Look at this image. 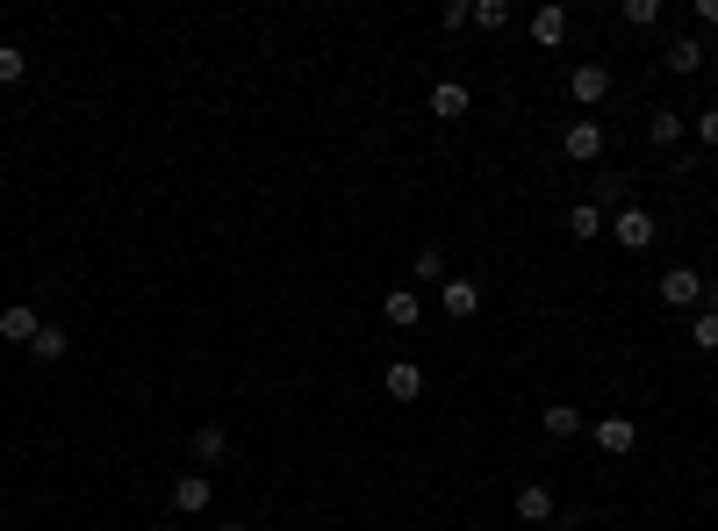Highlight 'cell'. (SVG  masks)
<instances>
[{
	"label": "cell",
	"instance_id": "6da1fadb",
	"mask_svg": "<svg viewBox=\"0 0 718 531\" xmlns=\"http://www.w3.org/2000/svg\"><path fill=\"white\" fill-rule=\"evenodd\" d=\"M604 237H618L625 252H647L654 237H661V223H654V208H639V202H633V208H618V216H610V231H604Z\"/></svg>",
	"mask_w": 718,
	"mask_h": 531
},
{
	"label": "cell",
	"instance_id": "7a4b0ae2",
	"mask_svg": "<svg viewBox=\"0 0 718 531\" xmlns=\"http://www.w3.org/2000/svg\"><path fill=\"white\" fill-rule=\"evenodd\" d=\"M661 302H668V309H705V273H697V266H668L661 273Z\"/></svg>",
	"mask_w": 718,
	"mask_h": 531
},
{
	"label": "cell",
	"instance_id": "3957f363",
	"mask_svg": "<svg viewBox=\"0 0 718 531\" xmlns=\"http://www.w3.org/2000/svg\"><path fill=\"white\" fill-rule=\"evenodd\" d=\"M604 144H610V136H604V123H597V115L568 123V136H560V151H568L575 165H597V159H604Z\"/></svg>",
	"mask_w": 718,
	"mask_h": 531
},
{
	"label": "cell",
	"instance_id": "277c9868",
	"mask_svg": "<svg viewBox=\"0 0 718 531\" xmlns=\"http://www.w3.org/2000/svg\"><path fill=\"white\" fill-rule=\"evenodd\" d=\"M568 94L583 101V109H604V101H610V65H597V58H589V65H575L568 72Z\"/></svg>",
	"mask_w": 718,
	"mask_h": 531
},
{
	"label": "cell",
	"instance_id": "5b68a950",
	"mask_svg": "<svg viewBox=\"0 0 718 531\" xmlns=\"http://www.w3.org/2000/svg\"><path fill=\"white\" fill-rule=\"evenodd\" d=\"M589 438H597V452L625 460V452L639 446V423H633V417H597V423H589Z\"/></svg>",
	"mask_w": 718,
	"mask_h": 531
},
{
	"label": "cell",
	"instance_id": "8992f818",
	"mask_svg": "<svg viewBox=\"0 0 718 531\" xmlns=\"http://www.w3.org/2000/svg\"><path fill=\"white\" fill-rule=\"evenodd\" d=\"M37 330H43L37 302H8V309H0V338H8V345H29Z\"/></svg>",
	"mask_w": 718,
	"mask_h": 531
},
{
	"label": "cell",
	"instance_id": "52a82bcc",
	"mask_svg": "<svg viewBox=\"0 0 718 531\" xmlns=\"http://www.w3.org/2000/svg\"><path fill=\"white\" fill-rule=\"evenodd\" d=\"M209 503H216V489H209V474H180V481H173V510H180V518H202Z\"/></svg>",
	"mask_w": 718,
	"mask_h": 531
},
{
	"label": "cell",
	"instance_id": "ba28073f",
	"mask_svg": "<svg viewBox=\"0 0 718 531\" xmlns=\"http://www.w3.org/2000/svg\"><path fill=\"white\" fill-rule=\"evenodd\" d=\"M682 136H690V115H682V109H654V115H647V144L676 151Z\"/></svg>",
	"mask_w": 718,
	"mask_h": 531
},
{
	"label": "cell",
	"instance_id": "9c48e42d",
	"mask_svg": "<svg viewBox=\"0 0 718 531\" xmlns=\"http://www.w3.org/2000/svg\"><path fill=\"white\" fill-rule=\"evenodd\" d=\"M467 109H475V94H467L461 80H438V86H432V115H438V123H461Z\"/></svg>",
	"mask_w": 718,
	"mask_h": 531
},
{
	"label": "cell",
	"instance_id": "30bf717a",
	"mask_svg": "<svg viewBox=\"0 0 718 531\" xmlns=\"http://www.w3.org/2000/svg\"><path fill=\"white\" fill-rule=\"evenodd\" d=\"M438 309H446L453 324H467V316L482 309V287L475 280H446V287H438Z\"/></svg>",
	"mask_w": 718,
	"mask_h": 531
},
{
	"label": "cell",
	"instance_id": "8fae6325",
	"mask_svg": "<svg viewBox=\"0 0 718 531\" xmlns=\"http://www.w3.org/2000/svg\"><path fill=\"white\" fill-rule=\"evenodd\" d=\"M381 388H388L395 402H417L424 396V367H417V359H395V367L381 374Z\"/></svg>",
	"mask_w": 718,
	"mask_h": 531
},
{
	"label": "cell",
	"instance_id": "7c38bea8",
	"mask_svg": "<svg viewBox=\"0 0 718 531\" xmlns=\"http://www.w3.org/2000/svg\"><path fill=\"white\" fill-rule=\"evenodd\" d=\"M517 518L525 524H554V489H546V481H525V489H517Z\"/></svg>",
	"mask_w": 718,
	"mask_h": 531
},
{
	"label": "cell",
	"instance_id": "4fadbf2b",
	"mask_svg": "<svg viewBox=\"0 0 718 531\" xmlns=\"http://www.w3.org/2000/svg\"><path fill=\"white\" fill-rule=\"evenodd\" d=\"M65 353H72V330L65 324H43L37 338H29V359H43V367H58Z\"/></svg>",
	"mask_w": 718,
	"mask_h": 531
},
{
	"label": "cell",
	"instance_id": "5bb4252c",
	"mask_svg": "<svg viewBox=\"0 0 718 531\" xmlns=\"http://www.w3.org/2000/svg\"><path fill=\"white\" fill-rule=\"evenodd\" d=\"M661 65L690 80V72H705V43H697V37H676V43H668V51H661Z\"/></svg>",
	"mask_w": 718,
	"mask_h": 531
},
{
	"label": "cell",
	"instance_id": "9a60e30c",
	"mask_svg": "<svg viewBox=\"0 0 718 531\" xmlns=\"http://www.w3.org/2000/svg\"><path fill=\"white\" fill-rule=\"evenodd\" d=\"M589 208H604V216L633 208V187H625V173H604V180H597V194H589Z\"/></svg>",
	"mask_w": 718,
	"mask_h": 531
},
{
	"label": "cell",
	"instance_id": "2e32d148",
	"mask_svg": "<svg viewBox=\"0 0 718 531\" xmlns=\"http://www.w3.org/2000/svg\"><path fill=\"white\" fill-rule=\"evenodd\" d=\"M381 316H388L395 330H409L417 324V287H388V295H381Z\"/></svg>",
	"mask_w": 718,
	"mask_h": 531
},
{
	"label": "cell",
	"instance_id": "e0dca14e",
	"mask_svg": "<svg viewBox=\"0 0 718 531\" xmlns=\"http://www.w3.org/2000/svg\"><path fill=\"white\" fill-rule=\"evenodd\" d=\"M532 43H546V51L568 43V8H539V14H532Z\"/></svg>",
	"mask_w": 718,
	"mask_h": 531
},
{
	"label": "cell",
	"instance_id": "ac0fdd59",
	"mask_svg": "<svg viewBox=\"0 0 718 531\" xmlns=\"http://www.w3.org/2000/svg\"><path fill=\"white\" fill-rule=\"evenodd\" d=\"M604 231H610L604 208H589V202H575V208H568V237H583V245H589V237H604Z\"/></svg>",
	"mask_w": 718,
	"mask_h": 531
},
{
	"label": "cell",
	"instance_id": "d6986e66",
	"mask_svg": "<svg viewBox=\"0 0 718 531\" xmlns=\"http://www.w3.org/2000/svg\"><path fill=\"white\" fill-rule=\"evenodd\" d=\"M546 438H575V431H583V409H575V402H546Z\"/></svg>",
	"mask_w": 718,
	"mask_h": 531
},
{
	"label": "cell",
	"instance_id": "ffe728a7",
	"mask_svg": "<svg viewBox=\"0 0 718 531\" xmlns=\"http://www.w3.org/2000/svg\"><path fill=\"white\" fill-rule=\"evenodd\" d=\"M223 452H231L223 423H202V431H194V460H223Z\"/></svg>",
	"mask_w": 718,
	"mask_h": 531
},
{
	"label": "cell",
	"instance_id": "44dd1931",
	"mask_svg": "<svg viewBox=\"0 0 718 531\" xmlns=\"http://www.w3.org/2000/svg\"><path fill=\"white\" fill-rule=\"evenodd\" d=\"M618 22H625V29H654V22H661V0H625Z\"/></svg>",
	"mask_w": 718,
	"mask_h": 531
},
{
	"label": "cell",
	"instance_id": "7402d4cb",
	"mask_svg": "<svg viewBox=\"0 0 718 531\" xmlns=\"http://www.w3.org/2000/svg\"><path fill=\"white\" fill-rule=\"evenodd\" d=\"M475 29H488V37L510 29V0H475Z\"/></svg>",
	"mask_w": 718,
	"mask_h": 531
},
{
	"label": "cell",
	"instance_id": "603a6c76",
	"mask_svg": "<svg viewBox=\"0 0 718 531\" xmlns=\"http://www.w3.org/2000/svg\"><path fill=\"white\" fill-rule=\"evenodd\" d=\"M417 280L446 287V252H438V245H417Z\"/></svg>",
	"mask_w": 718,
	"mask_h": 531
},
{
	"label": "cell",
	"instance_id": "cb8c5ba5",
	"mask_svg": "<svg viewBox=\"0 0 718 531\" xmlns=\"http://www.w3.org/2000/svg\"><path fill=\"white\" fill-rule=\"evenodd\" d=\"M690 345H705V353H718V309H697V316H690Z\"/></svg>",
	"mask_w": 718,
	"mask_h": 531
},
{
	"label": "cell",
	"instance_id": "d4e9b609",
	"mask_svg": "<svg viewBox=\"0 0 718 531\" xmlns=\"http://www.w3.org/2000/svg\"><path fill=\"white\" fill-rule=\"evenodd\" d=\"M22 72H29V58L14 43H0V86H22Z\"/></svg>",
	"mask_w": 718,
	"mask_h": 531
},
{
	"label": "cell",
	"instance_id": "484cf974",
	"mask_svg": "<svg viewBox=\"0 0 718 531\" xmlns=\"http://www.w3.org/2000/svg\"><path fill=\"white\" fill-rule=\"evenodd\" d=\"M690 136H697V144H705V151H718V109H705V115H690Z\"/></svg>",
	"mask_w": 718,
	"mask_h": 531
},
{
	"label": "cell",
	"instance_id": "4316f807",
	"mask_svg": "<svg viewBox=\"0 0 718 531\" xmlns=\"http://www.w3.org/2000/svg\"><path fill=\"white\" fill-rule=\"evenodd\" d=\"M438 22H446V29H467V22H475V8H467V0H446V8H438Z\"/></svg>",
	"mask_w": 718,
	"mask_h": 531
},
{
	"label": "cell",
	"instance_id": "83f0119b",
	"mask_svg": "<svg viewBox=\"0 0 718 531\" xmlns=\"http://www.w3.org/2000/svg\"><path fill=\"white\" fill-rule=\"evenodd\" d=\"M697 22H705V29H718V0H697Z\"/></svg>",
	"mask_w": 718,
	"mask_h": 531
},
{
	"label": "cell",
	"instance_id": "f1b7e54d",
	"mask_svg": "<svg viewBox=\"0 0 718 531\" xmlns=\"http://www.w3.org/2000/svg\"><path fill=\"white\" fill-rule=\"evenodd\" d=\"M705 309H718V280H705Z\"/></svg>",
	"mask_w": 718,
	"mask_h": 531
},
{
	"label": "cell",
	"instance_id": "f546056e",
	"mask_svg": "<svg viewBox=\"0 0 718 531\" xmlns=\"http://www.w3.org/2000/svg\"><path fill=\"white\" fill-rule=\"evenodd\" d=\"M216 531H252V524H216Z\"/></svg>",
	"mask_w": 718,
	"mask_h": 531
},
{
	"label": "cell",
	"instance_id": "4dcf8cb0",
	"mask_svg": "<svg viewBox=\"0 0 718 531\" xmlns=\"http://www.w3.org/2000/svg\"><path fill=\"white\" fill-rule=\"evenodd\" d=\"M711 216H718V194H711Z\"/></svg>",
	"mask_w": 718,
	"mask_h": 531
}]
</instances>
